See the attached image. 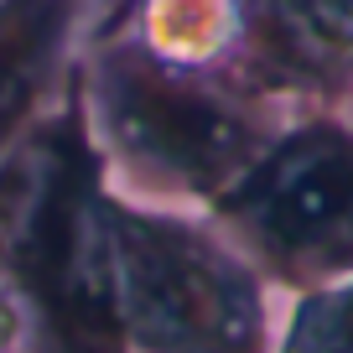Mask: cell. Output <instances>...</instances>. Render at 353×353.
<instances>
[{"label":"cell","instance_id":"cell-5","mask_svg":"<svg viewBox=\"0 0 353 353\" xmlns=\"http://www.w3.org/2000/svg\"><path fill=\"white\" fill-rule=\"evenodd\" d=\"M244 26L291 73H322L353 52V0H250Z\"/></svg>","mask_w":353,"mask_h":353},{"label":"cell","instance_id":"cell-9","mask_svg":"<svg viewBox=\"0 0 353 353\" xmlns=\"http://www.w3.org/2000/svg\"><path fill=\"white\" fill-rule=\"evenodd\" d=\"M0 353H26V317L6 286H0Z\"/></svg>","mask_w":353,"mask_h":353},{"label":"cell","instance_id":"cell-7","mask_svg":"<svg viewBox=\"0 0 353 353\" xmlns=\"http://www.w3.org/2000/svg\"><path fill=\"white\" fill-rule=\"evenodd\" d=\"M276 353H353V281L312 291L296 307Z\"/></svg>","mask_w":353,"mask_h":353},{"label":"cell","instance_id":"cell-1","mask_svg":"<svg viewBox=\"0 0 353 353\" xmlns=\"http://www.w3.org/2000/svg\"><path fill=\"white\" fill-rule=\"evenodd\" d=\"M0 286L26 317V353H130L114 317L104 151L83 88L0 166Z\"/></svg>","mask_w":353,"mask_h":353},{"label":"cell","instance_id":"cell-4","mask_svg":"<svg viewBox=\"0 0 353 353\" xmlns=\"http://www.w3.org/2000/svg\"><path fill=\"white\" fill-rule=\"evenodd\" d=\"M213 213L244 260L291 286L353 276V141L317 125L265 145Z\"/></svg>","mask_w":353,"mask_h":353},{"label":"cell","instance_id":"cell-3","mask_svg":"<svg viewBox=\"0 0 353 353\" xmlns=\"http://www.w3.org/2000/svg\"><path fill=\"white\" fill-rule=\"evenodd\" d=\"M83 110L104 161H120L156 192L219 198L254 166L265 135L208 78L156 57L151 47H110L83 78Z\"/></svg>","mask_w":353,"mask_h":353},{"label":"cell","instance_id":"cell-2","mask_svg":"<svg viewBox=\"0 0 353 353\" xmlns=\"http://www.w3.org/2000/svg\"><path fill=\"white\" fill-rule=\"evenodd\" d=\"M110 265L130 353H276L254 265L203 223L110 192Z\"/></svg>","mask_w":353,"mask_h":353},{"label":"cell","instance_id":"cell-6","mask_svg":"<svg viewBox=\"0 0 353 353\" xmlns=\"http://www.w3.org/2000/svg\"><path fill=\"white\" fill-rule=\"evenodd\" d=\"M234 32H244L239 0H145V32L141 47L176 68L213 63Z\"/></svg>","mask_w":353,"mask_h":353},{"label":"cell","instance_id":"cell-8","mask_svg":"<svg viewBox=\"0 0 353 353\" xmlns=\"http://www.w3.org/2000/svg\"><path fill=\"white\" fill-rule=\"evenodd\" d=\"M83 0H0V68L73 32Z\"/></svg>","mask_w":353,"mask_h":353}]
</instances>
